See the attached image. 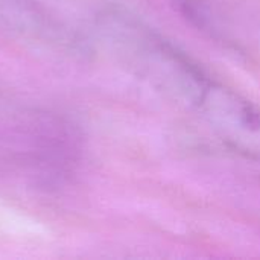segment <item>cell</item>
<instances>
[{
  "label": "cell",
  "instance_id": "cell-2",
  "mask_svg": "<svg viewBox=\"0 0 260 260\" xmlns=\"http://www.w3.org/2000/svg\"><path fill=\"white\" fill-rule=\"evenodd\" d=\"M178 9L198 27H210L212 17L203 0H172Z\"/></svg>",
  "mask_w": 260,
  "mask_h": 260
},
{
  "label": "cell",
  "instance_id": "cell-1",
  "mask_svg": "<svg viewBox=\"0 0 260 260\" xmlns=\"http://www.w3.org/2000/svg\"><path fill=\"white\" fill-rule=\"evenodd\" d=\"M0 37L56 52L72 46L66 26L32 0H0Z\"/></svg>",
  "mask_w": 260,
  "mask_h": 260
}]
</instances>
